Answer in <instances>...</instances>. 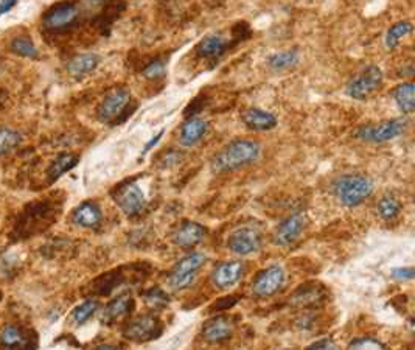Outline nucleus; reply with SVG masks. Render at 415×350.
Listing matches in <instances>:
<instances>
[{
    "instance_id": "35",
    "label": "nucleus",
    "mask_w": 415,
    "mask_h": 350,
    "mask_svg": "<svg viewBox=\"0 0 415 350\" xmlns=\"http://www.w3.org/2000/svg\"><path fill=\"white\" fill-rule=\"evenodd\" d=\"M146 300H148V304L151 305H157V304L167 302L168 298L165 296L163 291H161V289H151V291L146 294Z\"/></svg>"
},
{
    "instance_id": "30",
    "label": "nucleus",
    "mask_w": 415,
    "mask_h": 350,
    "mask_svg": "<svg viewBox=\"0 0 415 350\" xmlns=\"http://www.w3.org/2000/svg\"><path fill=\"white\" fill-rule=\"evenodd\" d=\"M11 52L16 53V55H19L22 58H32L36 59L39 56L38 48L34 47L33 41L27 38V36H21V38H16L11 42Z\"/></svg>"
},
{
    "instance_id": "5",
    "label": "nucleus",
    "mask_w": 415,
    "mask_h": 350,
    "mask_svg": "<svg viewBox=\"0 0 415 350\" xmlns=\"http://www.w3.org/2000/svg\"><path fill=\"white\" fill-rule=\"evenodd\" d=\"M407 122L405 119H392L386 122L365 125L356 131V137L359 141L367 143H386L389 141L400 137L406 130Z\"/></svg>"
},
{
    "instance_id": "11",
    "label": "nucleus",
    "mask_w": 415,
    "mask_h": 350,
    "mask_svg": "<svg viewBox=\"0 0 415 350\" xmlns=\"http://www.w3.org/2000/svg\"><path fill=\"white\" fill-rule=\"evenodd\" d=\"M79 17V7L75 2L65 0L53 5L52 8L45 11L42 22L48 30H64L72 27Z\"/></svg>"
},
{
    "instance_id": "18",
    "label": "nucleus",
    "mask_w": 415,
    "mask_h": 350,
    "mask_svg": "<svg viewBox=\"0 0 415 350\" xmlns=\"http://www.w3.org/2000/svg\"><path fill=\"white\" fill-rule=\"evenodd\" d=\"M229 48V42L223 34L213 33L205 36L204 39H201L196 45V53L199 58L204 59H218L221 58Z\"/></svg>"
},
{
    "instance_id": "6",
    "label": "nucleus",
    "mask_w": 415,
    "mask_h": 350,
    "mask_svg": "<svg viewBox=\"0 0 415 350\" xmlns=\"http://www.w3.org/2000/svg\"><path fill=\"white\" fill-rule=\"evenodd\" d=\"M383 80V70L378 65H369L347 84L345 94L353 100H365L381 88Z\"/></svg>"
},
{
    "instance_id": "8",
    "label": "nucleus",
    "mask_w": 415,
    "mask_h": 350,
    "mask_svg": "<svg viewBox=\"0 0 415 350\" xmlns=\"http://www.w3.org/2000/svg\"><path fill=\"white\" fill-rule=\"evenodd\" d=\"M38 340V333L33 329L10 324L0 335V350H36Z\"/></svg>"
},
{
    "instance_id": "16",
    "label": "nucleus",
    "mask_w": 415,
    "mask_h": 350,
    "mask_svg": "<svg viewBox=\"0 0 415 350\" xmlns=\"http://www.w3.org/2000/svg\"><path fill=\"white\" fill-rule=\"evenodd\" d=\"M205 237V227L199 223L184 221L173 234L174 245L181 247H193L199 245Z\"/></svg>"
},
{
    "instance_id": "36",
    "label": "nucleus",
    "mask_w": 415,
    "mask_h": 350,
    "mask_svg": "<svg viewBox=\"0 0 415 350\" xmlns=\"http://www.w3.org/2000/svg\"><path fill=\"white\" fill-rule=\"evenodd\" d=\"M307 350H339V347L338 344L332 340H321V341H316L314 344H311Z\"/></svg>"
},
{
    "instance_id": "33",
    "label": "nucleus",
    "mask_w": 415,
    "mask_h": 350,
    "mask_svg": "<svg viewBox=\"0 0 415 350\" xmlns=\"http://www.w3.org/2000/svg\"><path fill=\"white\" fill-rule=\"evenodd\" d=\"M142 74L146 80L156 81L167 75V68H165V63L162 59H156V61H151L148 65H146Z\"/></svg>"
},
{
    "instance_id": "31",
    "label": "nucleus",
    "mask_w": 415,
    "mask_h": 350,
    "mask_svg": "<svg viewBox=\"0 0 415 350\" xmlns=\"http://www.w3.org/2000/svg\"><path fill=\"white\" fill-rule=\"evenodd\" d=\"M97 310H99V302L94 299H89L86 302L75 307V310L72 311V321L77 325H81L86 321H89V319L95 315Z\"/></svg>"
},
{
    "instance_id": "19",
    "label": "nucleus",
    "mask_w": 415,
    "mask_h": 350,
    "mask_svg": "<svg viewBox=\"0 0 415 350\" xmlns=\"http://www.w3.org/2000/svg\"><path fill=\"white\" fill-rule=\"evenodd\" d=\"M132 309H134V300L130 294L117 296V298L106 305L105 311H103L101 321L103 324L111 325L114 322H117L119 319H121L123 316L130 315Z\"/></svg>"
},
{
    "instance_id": "9",
    "label": "nucleus",
    "mask_w": 415,
    "mask_h": 350,
    "mask_svg": "<svg viewBox=\"0 0 415 350\" xmlns=\"http://www.w3.org/2000/svg\"><path fill=\"white\" fill-rule=\"evenodd\" d=\"M163 325L157 316H140L126 325L123 336L134 342H148L162 335Z\"/></svg>"
},
{
    "instance_id": "29",
    "label": "nucleus",
    "mask_w": 415,
    "mask_h": 350,
    "mask_svg": "<svg viewBox=\"0 0 415 350\" xmlns=\"http://www.w3.org/2000/svg\"><path fill=\"white\" fill-rule=\"evenodd\" d=\"M378 214L383 220L390 221L395 220L396 216L400 215L401 212V204L398 199H396L394 195H386L380 199V203H378Z\"/></svg>"
},
{
    "instance_id": "2",
    "label": "nucleus",
    "mask_w": 415,
    "mask_h": 350,
    "mask_svg": "<svg viewBox=\"0 0 415 350\" xmlns=\"http://www.w3.org/2000/svg\"><path fill=\"white\" fill-rule=\"evenodd\" d=\"M54 218V206L50 201H39L32 203L30 206L23 209L19 218H17L14 234L19 238H28L34 234H39L41 231L50 225Z\"/></svg>"
},
{
    "instance_id": "26",
    "label": "nucleus",
    "mask_w": 415,
    "mask_h": 350,
    "mask_svg": "<svg viewBox=\"0 0 415 350\" xmlns=\"http://www.w3.org/2000/svg\"><path fill=\"white\" fill-rule=\"evenodd\" d=\"M414 25L409 21H400L396 22L395 25L390 27L386 33V38H384V44L389 48V50H394V48L398 47L401 39H405L406 36L412 33Z\"/></svg>"
},
{
    "instance_id": "7",
    "label": "nucleus",
    "mask_w": 415,
    "mask_h": 350,
    "mask_svg": "<svg viewBox=\"0 0 415 350\" xmlns=\"http://www.w3.org/2000/svg\"><path fill=\"white\" fill-rule=\"evenodd\" d=\"M114 201L128 216H137L143 212L146 199L140 187L134 181H126L115 187L112 192Z\"/></svg>"
},
{
    "instance_id": "23",
    "label": "nucleus",
    "mask_w": 415,
    "mask_h": 350,
    "mask_svg": "<svg viewBox=\"0 0 415 350\" xmlns=\"http://www.w3.org/2000/svg\"><path fill=\"white\" fill-rule=\"evenodd\" d=\"M207 130H209V123L205 120L198 117L188 119L181 128V143L184 147H193L205 136Z\"/></svg>"
},
{
    "instance_id": "3",
    "label": "nucleus",
    "mask_w": 415,
    "mask_h": 350,
    "mask_svg": "<svg viewBox=\"0 0 415 350\" xmlns=\"http://www.w3.org/2000/svg\"><path fill=\"white\" fill-rule=\"evenodd\" d=\"M333 192L345 207H356L374 192V183L364 174H344L333 184Z\"/></svg>"
},
{
    "instance_id": "41",
    "label": "nucleus",
    "mask_w": 415,
    "mask_h": 350,
    "mask_svg": "<svg viewBox=\"0 0 415 350\" xmlns=\"http://www.w3.org/2000/svg\"><path fill=\"white\" fill-rule=\"evenodd\" d=\"M92 350H121L119 346H111V344H101V346H97Z\"/></svg>"
},
{
    "instance_id": "14",
    "label": "nucleus",
    "mask_w": 415,
    "mask_h": 350,
    "mask_svg": "<svg viewBox=\"0 0 415 350\" xmlns=\"http://www.w3.org/2000/svg\"><path fill=\"white\" fill-rule=\"evenodd\" d=\"M305 229V215L292 214L285 221H282L274 234V243L279 246H290L301 237Z\"/></svg>"
},
{
    "instance_id": "17",
    "label": "nucleus",
    "mask_w": 415,
    "mask_h": 350,
    "mask_svg": "<svg viewBox=\"0 0 415 350\" xmlns=\"http://www.w3.org/2000/svg\"><path fill=\"white\" fill-rule=\"evenodd\" d=\"M234 333V322L232 319L218 316L207 321L203 327V336L209 342H223Z\"/></svg>"
},
{
    "instance_id": "34",
    "label": "nucleus",
    "mask_w": 415,
    "mask_h": 350,
    "mask_svg": "<svg viewBox=\"0 0 415 350\" xmlns=\"http://www.w3.org/2000/svg\"><path fill=\"white\" fill-rule=\"evenodd\" d=\"M347 350H386V346L374 338H359V340L350 342Z\"/></svg>"
},
{
    "instance_id": "12",
    "label": "nucleus",
    "mask_w": 415,
    "mask_h": 350,
    "mask_svg": "<svg viewBox=\"0 0 415 350\" xmlns=\"http://www.w3.org/2000/svg\"><path fill=\"white\" fill-rule=\"evenodd\" d=\"M229 249L238 256H251L261 246V232L254 226H243L229 235Z\"/></svg>"
},
{
    "instance_id": "4",
    "label": "nucleus",
    "mask_w": 415,
    "mask_h": 350,
    "mask_svg": "<svg viewBox=\"0 0 415 350\" xmlns=\"http://www.w3.org/2000/svg\"><path fill=\"white\" fill-rule=\"evenodd\" d=\"M131 92L126 88H115L109 92L99 106L97 116L103 123H123L128 116L136 111V106H130Z\"/></svg>"
},
{
    "instance_id": "27",
    "label": "nucleus",
    "mask_w": 415,
    "mask_h": 350,
    "mask_svg": "<svg viewBox=\"0 0 415 350\" xmlns=\"http://www.w3.org/2000/svg\"><path fill=\"white\" fill-rule=\"evenodd\" d=\"M123 274H121V269L119 271H111V273H108L105 276H101L92 283V289L94 293L97 294H109L112 291V289L117 288L120 283H123Z\"/></svg>"
},
{
    "instance_id": "37",
    "label": "nucleus",
    "mask_w": 415,
    "mask_h": 350,
    "mask_svg": "<svg viewBox=\"0 0 415 350\" xmlns=\"http://www.w3.org/2000/svg\"><path fill=\"white\" fill-rule=\"evenodd\" d=\"M414 274H415L414 268H396L392 271L394 279L396 280H411L414 279Z\"/></svg>"
},
{
    "instance_id": "32",
    "label": "nucleus",
    "mask_w": 415,
    "mask_h": 350,
    "mask_svg": "<svg viewBox=\"0 0 415 350\" xmlns=\"http://www.w3.org/2000/svg\"><path fill=\"white\" fill-rule=\"evenodd\" d=\"M21 143V134L14 130L0 128V156L14 150Z\"/></svg>"
},
{
    "instance_id": "22",
    "label": "nucleus",
    "mask_w": 415,
    "mask_h": 350,
    "mask_svg": "<svg viewBox=\"0 0 415 350\" xmlns=\"http://www.w3.org/2000/svg\"><path fill=\"white\" fill-rule=\"evenodd\" d=\"M243 122L252 131H270L277 126V119L274 114L260 110V107H251L243 114Z\"/></svg>"
},
{
    "instance_id": "10",
    "label": "nucleus",
    "mask_w": 415,
    "mask_h": 350,
    "mask_svg": "<svg viewBox=\"0 0 415 350\" xmlns=\"http://www.w3.org/2000/svg\"><path fill=\"white\" fill-rule=\"evenodd\" d=\"M204 263L205 256L198 254V252L182 258L172 271V274H170V287L173 289H184L190 287Z\"/></svg>"
},
{
    "instance_id": "39",
    "label": "nucleus",
    "mask_w": 415,
    "mask_h": 350,
    "mask_svg": "<svg viewBox=\"0 0 415 350\" xmlns=\"http://www.w3.org/2000/svg\"><path fill=\"white\" fill-rule=\"evenodd\" d=\"M88 7L92 8H99V7H105V5L109 2V0H83Z\"/></svg>"
},
{
    "instance_id": "38",
    "label": "nucleus",
    "mask_w": 415,
    "mask_h": 350,
    "mask_svg": "<svg viewBox=\"0 0 415 350\" xmlns=\"http://www.w3.org/2000/svg\"><path fill=\"white\" fill-rule=\"evenodd\" d=\"M16 3L17 0H2V2H0V16L7 14L10 10H13L16 7Z\"/></svg>"
},
{
    "instance_id": "40",
    "label": "nucleus",
    "mask_w": 415,
    "mask_h": 350,
    "mask_svg": "<svg viewBox=\"0 0 415 350\" xmlns=\"http://www.w3.org/2000/svg\"><path fill=\"white\" fill-rule=\"evenodd\" d=\"M162 134H163V131H161V132H157V134H156V137H152V138H151V141H150L148 143H146V145H145V150H143V153H146V152H148V150H151L152 147H154V145H156V143H157L159 141H161V137H162Z\"/></svg>"
},
{
    "instance_id": "21",
    "label": "nucleus",
    "mask_w": 415,
    "mask_h": 350,
    "mask_svg": "<svg viewBox=\"0 0 415 350\" xmlns=\"http://www.w3.org/2000/svg\"><path fill=\"white\" fill-rule=\"evenodd\" d=\"M101 209L99 207V204H95L92 201H86L73 210L72 214V220L77 226L81 227H97L101 223Z\"/></svg>"
},
{
    "instance_id": "25",
    "label": "nucleus",
    "mask_w": 415,
    "mask_h": 350,
    "mask_svg": "<svg viewBox=\"0 0 415 350\" xmlns=\"http://www.w3.org/2000/svg\"><path fill=\"white\" fill-rule=\"evenodd\" d=\"M78 161L79 159L77 154H72V153L59 154L58 158L52 162L50 168H48V179H50V183H54V181L59 179L63 174L70 172L72 168L78 164Z\"/></svg>"
},
{
    "instance_id": "13",
    "label": "nucleus",
    "mask_w": 415,
    "mask_h": 350,
    "mask_svg": "<svg viewBox=\"0 0 415 350\" xmlns=\"http://www.w3.org/2000/svg\"><path fill=\"white\" fill-rule=\"evenodd\" d=\"M285 283V271L280 268L279 265H274L261 271V273L255 277L252 291L259 298H267V296L276 294Z\"/></svg>"
},
{
    "instance_id": "15",
    "label": "nucleus",
    "mask_w": 415,
    "mask_h": 350,
    "mask_svg": "<svg viewBox=\"0 0 415 350\" xmlns=\"http://www.w3.org/2000/svg\"><path fill=\"white\" fill-rule=\"evenodd\" d=\"M244 265L241 262H225L218 265L212 273V280L218 288L227 289L235 287L241 280Z\"/></svg>"
},
{
    "instance_id": "42",
    "label": "nucleus",
    "mask_w": 415,
    "mask_h": 350,
    "mask_svg": "<svg viewBox=\"0 0 415 350\" xmlns=\"http://www.w3.org/2000/svg\"><path fill=\"white\" fill-rule=\"evenodd\" d=\"M2 298H3V293H2V291H0V300H2Z\"/></svg>"
},
{
    "instance_id": "1",
    "label": "nucleus",
    "mask_w": 415,
    "mask_h": 350,
    "mask_svg": "<svg viewBox=\"0 0 415 350\" xmlns=\"http://www.w3.org/2000/svg\"><path fill=\"white\" fill-rule=\"evenodd\" d=\"M260 153L261 147L259 142L247 141V138L234 141L229 145H225L221 152L213 158L212 167L218 173L234 172L238 170V168L254 164L260 158Z\"/></svg>"
},
{
    "instance_id": "20",
    "label": "nucleus",
    "mask_w": 415,
    "mask_h": 350,
    "mask_svg": "<svg viewBox=\"0 0 415 350\" xmlns=\"http://www.w3.org/2000/svg\"><path fill=\"white\" fill-rule=\"evenodd\" d=\"M100 64V56L95 55V53H81V55L73 56L69 63H67V72L69 75L77 78V80H81L89 74L99 68Z\"/></svg>"
},
{
    "instance_id": "28",
    "label": "nucleus",
    "mask_w": 415,
    "mask_h": 350,
    "mask_svg": "<svg viewBox=\"0 0 415 350\" xmlns=\"http://www.w3.org/2000/svg\"><path fill=\"white\" fill-rule=\"evenodd\" d=\"M298 59H301V56H298V52L294 48V50H286L270 56L267 64H270V68L272 70L282 72L294 68V65L298 63Z\"/></svg>"
},
{
    "instance_id": "24",
    "label": "nucleus",
    "mask_w": 415,
    "mask_h": 350,
    "mask_svg": "<svg viewBox=\"0 0 415 350\" xmlns=\"http://www.w3.org/2000/svg\"><path fill=\"white\" fill-rule=\"evenodd\" d=\"M394 100L403 114H412L415 110V86L412 81L403 83L394 89Z\"/></svg>"
}]
</instances>
